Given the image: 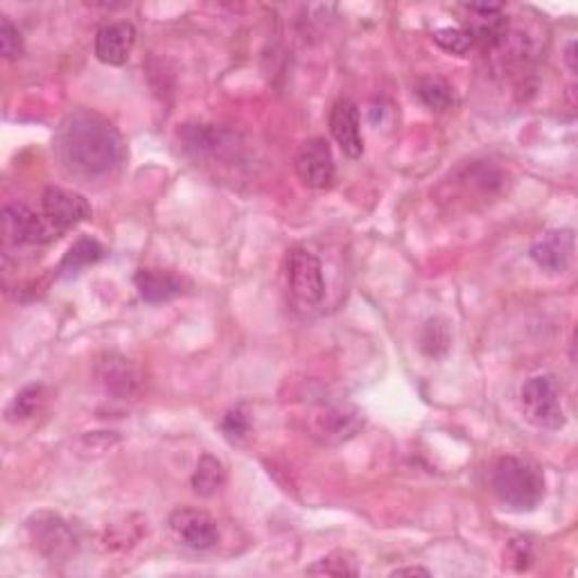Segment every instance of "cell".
<instances>
[{
	"label": "cell",
	"instance_id": "obj_1",
	"mask_svg": "<svg viewBox=\"0 0 578 578\" xmlns=\"http://www.w3.org/2000/svg\"><path fill=\"white\" fill-rule=\"evenodd\" d=\"M57 159L71 174L104 176L125 161V140L102 115L77 109L54 134Z\"/></svg>",
	"mask_w": 578,
	"mask_h": 578
},
{
	"label": "cell",
	"instance_id": "obj_2",
	"mask_svg": "<svg viewBox=\"0 0 578 578\" xmlns=\"http://www.w3.org/2000/svg\"><path fill=\"white\" fill-rule=\"evenodd\" d=\"M491 489L506 511L531 513L544 497V477L525 459L500 456L491 470Z\"/></svg>",
	"mask_w": 578,
	"mask_h": 578
},
{
	"label": "cell",
	"instance_id": "obj_3",
	"mask_svg": "<svg viewBox=\"0 0 578 578\" xmlns=\"http://www.w3.org/2000/svg\"><path fill=\"white\" fill-rule=\"evenodd\" d=\"M520 407L527 422L538 430H563L565 428V409L561 403V386L554 376H533L522 384Z\"/></svg>",
	"mask_w": 578,
	"mask_h": 578
},
{
	"label": "cell",
	"instance_id": "obj_4",
	"mask_svg": "<svg viewBox=\"0 0 578 578\" xmlns=\"http://www.w3.org/2000/svg\"><path fill=\"white\" fill-rule=\"evenodd\" d=\"M27 533L29 540L35 542L37 550L52 563H62L75 552V536L62 517L41 511L35 513L27 520Z\"/></svg>",
	"mask_w": 578,
	"mask_h": 578
},
{
	"label": "cell",
	"instance_id": "obj_5",
	"mask_svg": "<svg viewBox=\"0 0 578 578\" xmlns=\"http://www.w3.org/2000/svg\"><path fill=\"white\" fill-rule=\"evenodd\" d=\"M287 285L292 294L306 303V306H319L325 296V281L321 260L303 247H294L287 254Z\"/></svg>",
	"mask_w": 578,
	"mask_h": 578
},
{
	"label": "cell",
	"instance_id": "obj_6",
	"mask_svg": "<svg viewBox=\"0 0 578 578\" xmlns=\"http://www.w3.org/2000/svg\"><path fill=\"white\" fill-rule=\"evenodd\" d=\"M3 237L8 245H46L59 237L48 224L44 212H35L25 204H10L3 208Z\"/></svg>",
	"mask_w": 578,
	"mask_h": 578
},
{
	"label": "cell",
	"instance_id": "obj_7",
	"mask_svg": "<svg viewBox=\"0 0 578 578\" xmlns=\"http://www.w3.org/2000/svg\"><path fill=\"white\" fill-rule=\"evenodd\" d=\"M294 168L303 186L315 190L328 188L334 181V157L330 145L323 138H308L306 143H300Z\"/></svg>",
	"mask_w": 578,
	"mask_h": 578
},
{
	"label": "cell",
	"instance_id": "obj_8",
	"mask_svg": "<svg viewBox=\"0 0 578 578\" xmlns=\"http://www.w3.org/2000/svg\"><path fill=\"white\" fill-rule=\"evenodd\" d=\"M41 212L44 218L48 220V224L62 235L66 231H71L73 226L86 222L90 218V206L88 201L73 190L66 188H46L44 197H41Z\"/></svg>",
	"mask_w": 578,
	"mask_h": 578
},
{
	"label": "cell",
	"instance_id": "obj_9",
	"mask_svg": "<svg viewBox=\"0 0 578 578\" xmlns=\"http://www.w3.org/2000/svg\"><path fill=\"white\" fill-rule=\"evenodd\" d=\"M172 533L195 552L212 550L220 540L218 525L206 511L199 508H176L170 515Z\"/></svg>",
	"mask_w": 578,
	"mask_h": 578
},
{
	"label": "cell",
	"instance_id": "obj_10",
	"mask_svg": "<svg viewBox=\"0 0 578 578\" xmlns=\"http://www.w3.org/2000/svg\"><path fill=\"white\" fill-rule=\"evenodd\" d=\"M364 428V416L351 405H330L312 416V436L325 445L353 439Z\"/></svg>",
	"mask_w": 578,
	"mask_h": 578
},
{
	"label": "cell",
	"instance_id": "obj_11",
	"mask_svg": "<svg viewBox=\"0 0 578 578\" xmlns=\"http://www.w3.org/2000/svg\"><path fill=\"white\" fill-rule=\"evenodd\" d=\"M96 378L100 386L115 398H134L140 389V373L134 364L118 355V353H104L96 361Z\"/></svg>",
	"mask_w": 578,
	"mask_h": 578
},
{
	"label": "cell",
	"instance_id": "obj_12",
	"mask_svg": "<svg viewBox=\"0 0 578 578\" xmlns=\"http://www.w3.org/2000/svg\"><path fill=\"white\" fill-rule=\"evenodd\" d=\"M574 231L569 229H556L542 233L531 245V260L550 273H563L574 258Z\"/></svg>",
	"mask_w": 578,
	"mask_h": 578
},
{
	"label": "cell",
	"instance_id": "obj_13",
	"mask_svg": "<svg viewBox=\"0 0 578 578\" xmlns=\"http://www.w3.org/2000/svg\"><path fill=\"white\" fill-rule=\"evenodd\" d=\"M136 27L127 21L107 23L96 35V57L107 66H123L134 50Z\"/></svg>",
	"mask_w": 578,
	"mask_h": 578
},
{
	"label": "cell",
	"instance_id": "obj_14",
	"mask_svg": "<svg viewBox=\"0 0 578 578\" xmlns=\"http://www.w3.org/2000/svg\"><path fill=\"white\" fill-rule=\"evenodd\" d=\"M330 132L348 159L364 155V138L359 132V111L351 100H337L330 109Z\"/></svg>",
	"mask_w": 578,
	"mask_h": 578
},
{
	"label": "cell",
	"instance_id": "obj_15",
	"mask_svg": "<svg viewBox=\"0 0 578 578\" xmlns=\"http://www.w3.org/2000/svg\"><path fill=\"white\" fill-rule=\"evenodd\" d=\"M134 283L147 303H168L184 294V279L161 269H138Z\"/></svg>",
	"mask_w": 578,
	"mask_h": 578
},
{
	"label": "cell",
	"instance_id": "obj_16",
	"mask_svg": "<svg viewBox=\"0 0 578 578\" xmlns=\"http://www.w3.org/2000/svg\"><path fill=\"white\" fill-rule=\"evenodd\" d=\"M190 483H193V491L201 497H212L216 493H220L226 483L224 464L218 459V456L201 454Z\"/></svg>",
	"mask_w": 578,
	"mask_h": 578
},
{
	"label": "cell",
	"instance_id": "obj_17",
	"mask_svg": "<svg viewBox=\"0 0 578 578\" xmlns=\"http://www.w3.org/2000/svg\"><path fill=\"white\" fill-rule=\"evenodd\" d=\"M102 256H104V247L98 239L79 237L69 249V254L64 256L62 265H59V273H62V276H73V273H77L79 269L102 260Z\"/></svg>",
	"mask_w": 578,
	"mask_h": 578
},
{
	"label": "cell",
	"instance_id": "obj_18",
	"mask_svg": "<svg viewBox=\"0 0 578 578\" xmlns=\"http://www.w3.org/2000/svg\"><path fill=\"white\" fill-rule=\"evenodd\" d=\"M416 96L430 111H445L452 104V86L441 77H422L416 82Z\"/></svg>",
	"mask_w": 578,
	"mask_h": 578
},
{
	"label": "cell",
	"instance_id": "obj_19",
	"mask_svg": "<svg viewBox=\"0 0 578 578\" xmlns=\"http://www.w3.org/2000/svg\"><path fill=\"white\" fill-rule=\"evenodd\" d=\"M420 348L425 355L441 357L450 348V330L441 319H430L420 334Z\"/></svg>",
	"mask_w": 578,
	"mask_h": 578
},
{
	"label": "cell",
	"instance_id": "obj_20",
	"mask_svg": "<svg viewBox=\"0 0 578 578\" xmlns=\"http://www.w3.org/2000/svg\"><path fill=\"white\" fill-rule=\"evenodd\" d=\"M44 401V386L41 384H27L23 386L16 395H14V401L8 409V416L10 420H25L29 416H35V411L39 409Z\"/></svg>",
	"mask_w": 578,
	"mask_h": 578
},
{
	"label": "cell",
	"instance_id": "obj_21",
	"mask_svg": "<svg viewBox=\"0 0 578 578\" xmlns=\"http://www.w3.org/2000/svg\"><path fill=\"white\" fill-rule=\"evenodd\" d=\"M306 571L312 576H357L359 574L353 556L346 552H334V554L317 561Z\"/></svg>",
	"mask_w": 578,
	"mask_h": 578
},
{
	"label": "cell",
	"instance_id": "obj_22",
	"mask_svg": "<svg viewBox=\"0 0 578 578\" xmlns=\"http://www.w3.org/2000/svg\"><path fill=\"white\" fill-rule=\"evenodd\" d=\"M434 41L439 48L452 54H466L472 48V39L464 27H441L434 33Z\"/></svg>",
	"mask_w": 578,
	"mask_h": 578
},
{
	"label": "cell",
	"instance_id": "obj_23",
	"mask_svg": "<svg viewBox=\"0 0 578 578\" xmlns=\"http://www.w3.org/2000/svg\"><path fill=\"white\" fill-rule=\"evenodd\" d=\"M23 50L25 48L19 27L8 16H3L0 19V52H3V57L10 59V62H14V59L23 54Z\"/></svg>",
	"mask_w": 578,
	"mask_h": 578
},
{
	"label": "cell",
	"instance_id": "obj_24",
	"mask_svg": "<svg viewBox=\"0 0 578 578\" xmlns=\"http://www.w3.org/2000/svg\"><path fill=\"white\" fill-rule=\"evenodd\" d=\"M222 432L231 443H239L249 434V418L239 407L231 409L222 420Z\"/></svg>",
	"mask_w": 578,
	"mask_h": 578
},
{
	"label": "cell",
	"instance_id": "obj_25",
	"mask_svg": "<svg viewBox=\"0 0 578 578\" xmlns=\"http://www.w3.org/2000/svg\"><path fill=\"white\" fill-rule=\"evenodd\" d=\"M391 576H432V571L425 567H398L391 571Z\"/></svg>",
	"mask_w": 578,
	"mask_h": 578
},
{
	"label": "cell",
	"instance_id": "obj_26",
	"mask_svg": "<svg viewBox=\"0 0 578 578\" xmlns=\"http://www.w3.org/2000/svg\"><path fill=\"white\" fill-rule=\"evenodd\" d=\"M565 59H567V64H569V69H571V71H576V41H569Z\"/></svg>",
	"mask_w": 578,
	"mask_h": 578
}]
</instances>
